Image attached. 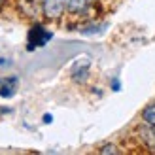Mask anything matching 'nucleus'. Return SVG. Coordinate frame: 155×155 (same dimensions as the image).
<instances>
[{
  "label": "nucleus",
  "mask_w": 155,
  "mask_h": 155,
  "mask_svg": "<svg viewBox=\"0 0 155 155\" xmlns=\"http://www.w3.org/2000/svg\"><path fill=\"white\" fill-rule=\"evenodd\" d=\"M51 36L53 34L49 32V30H45V27L34 25L32 28L28 30V36H27V49L34 51L36 48H42V45H45L51 40Z\"/></svg>",
  "instance_id": "obj_1"
},
{
  "label": "nucleus",
  "mask_w": 155,
  "mask_h": 155,
  "mask_svg": "<svg viewBox=\"0 0 155 155\" xmlns=\"http://www.w3.org/2000/svg\"><path fill=\"white\" fill-rule=\"evenodd\" d=\"M42 8H44V15L48 19H59L68 8V0H42Z\"/></svg>",
  "instance_id": "obj_2"
},
{
  "label": "nucleus",
  "mask_w": 155,
  "mask_h": 155,
  "mask_svg": "<svg viewBox=\"0 0 155 155\" xmlns=\"http://www.w3.org/2000/svg\"><path fill=\"white\" fill-rule=\"evenodd\" d=\"M87 74H89V59H80V61H76L74 66H72V70H70L72 80H74L76 83H81V81H85Z\"/></svg>",
  "instance_id": "obj_3"
},
{
  "label": "nucleus",
  "mask_w": 155,
  "mask_h": 155,
  "mask_svg": "<svg viewBox=\"0 0 155 155\" xmlns=\"http://www.w3.org/2000/svg\"><path fill=\"white\" fill-rule=\"evenodd\" d=\"M17 91V78H6L0 81V97L2 98H12Z\"/></svg>",
  "instance_id": "obj_4"
},
{
  "label": "nucleus",
  "mask_w": 155,
  "mask_h": 155,
  "mask_svg": "<svg viewBox=\"0 0 155 155\" xmlns=\"http://www.w3.org/2000/svg\"><path fill=\"white\" fill-rule=\"evenodd\" d=\"M138 133H140V138L144 140V144L148 146L150 150H153L155 151V129L151 127V125H142L140 129H138Z\"/></svg>",
  "instance_id": "obj_5"
},
{
  "label": "nucleus",
  "mask_w": 155,
  "mask_h": 155,
  "mask_svg": "<svg viewBox=\"0 0 155 155\" xmlns=\"http://www.w3.org/2000/svg\"><path fill=\"white\" fill-rule=\"evenodd\" d=\"M95 2V0H68V12L70 13H80Z\"/></svg>",
  "instance_id": "obj_6"
},
{
  "label": "nucleus",
  "mask_w": 155,
  "mask_h": 155,
  "mask_svg": "<svg viewBox=\"0 0 155 155\" xmlns=\"http://www.w3.org/2000/svg\"><path fill=\"white\" fill-rule=\"evenodd\" d=\"M142 117H144V121L148 123V125H151L155 129V102H151V104H148V106L144 108Z\"/></svg>",
  "instance_id": "obj_7"
},
{
  "label": "nucleus",
  "mask_w": 155,
  "mask_h": 155,
  "mask_svg": "<svg viewBox=\"0 0 155 155\" xmlns=\"http://www.w3.org/2000/svg\"><path fill=\"white\" fill-rule=\"evenodd\" d=\"M100 151H102V153H117L119 150L115 148V146H104V148L100 150Z\"/></svg>",
  "instance_id": "obj_8"
},
{
  "label": "nucleus",
  "mask_w": 155,
  "mask_h": 155,
  "mask_svg": "<svg viewBox=\"0 0 155 155\" xmlns=\"http://www.w3.org/2000/svg\"><path fill=\"white\" fill-rule=\"evenodd\" d=\"M44 121H45V123H51V121H53V117H51L49 114H45V115H44Z\"/></svg>",
  "instance_id": "obj_9"
},
{
  "label": "nucleus",
  "mask_w": 155,
  "mask_h": 155,
  "mask_svg": "<svg viewBox=\"0 0 155 155\" xmlns=\"http://www.w3.org/2000/svg\"><path fill=\"white\" fill-rule=\"evenodd\" d=\"M112 87H114V91H119V83H117V80H114V83H112Z\"/></svg>",
  "instance_id": "obj_10"
},
{
  "label": "nucleus",
  "mask_w": 155,
  "mask_h": 155,
  "mask_svg": "<svg viewBox=\"0 0 155 155\" xmlns=\"http://www.w3.org/2000/svg\"><path fill=\"white\" fill-rule=\"evenodd\" d=\"M8 63H10L8 59H0V66H2V64H8Z\"/></svg>",
  "instance_id": "obj_11"
},
{
  "label": "nucleus",
  "mask_w": 155,
  "mask_h": 155,
  "mask_svg": "<svg viewBox=\"0 0 155 155\" xmlns=\"http://www.w3.org/2000/svg\"><path fill=\"white\" fill-rule=\"evenodd\" d=\"M4 6V0H0V8H2Z\"/></svg>",
  "instance_id": "obj_12"
},
{
  "label": "nucleus",
  "mask_w": 155,
  "mask_h": 155,
  "mask_svg": "<svg viewBox=\"0 0 155 155\" xmlns=\"http://www.w3.org/2000/svg\"><path fill=\"white\" fill-rule=\"evenodd\" d=\"M0 81H2V80H0Z\"/></svg>",
  "instance_id": "obj_13"
}]
</instances>
